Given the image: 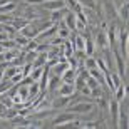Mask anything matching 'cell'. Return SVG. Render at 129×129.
Returning <instances> with one entry per match:
<instances>
[{
	"mask_svg": "<svg viewBox=\"0 0 129 129\" xmlns=\"http://www.w3.org/2000/svg\"><path fill=\"white\" fill-rule=\"evenodd\" d=\"M117 35H119V40H116V44H119V54L122 55L124 62H127L129 57V50H127V30H117Z\"/></svg>",
	"mask_w": 129,
	"mask_h": 129,
	"instance_id": "cell-1",
	"label": "cell"
},
{
	"mask_svg": "<svg viewBox=\"0 0 129 129\" xmlns=\"http://www.w3.org/2000/svg\"><path fill=\"white\" fill-rule=\"evenodd\" d=\"M94 109V102H87V101H81L77 104L69 106V111L74 112V114H87Z\"/></svg>",
	"mask_w": 129,
	"mask_h": 129,
	"instance_id": "cell-2",
	"label": "cell"
},
{
	"mask_svg": "<svg viewBox=\"0 0 129 129\" xmlns=\"http://www.w3.org/2000/svg\"><path fill=\"white\" fill-rule=\"evenodd\" d=\"M64 24L66 27L71 29V32L77 30V19H76V12H72V10H66V14H64Z\"/></svg>",
	"mask_w": 129,
	"mask_h": 129,
	"instance_id": "cell-3",
	"label": "cell"
},
{
	"mask_svg": "<svg viewBox=\"0 0 129 129\" xmlns=\"http://www.w3.org/2000/svg\"><path fill=\"white\" fill-rule=\"evenodd\" d=\"M112 55H114L116 59V64H117V72H119V76H127V72H126V66H124V59H122V55L119 54V50L116 47H112Z\"/></svg>",
	"mask_w": 129,
	"mask_h": 129,
	"instance_id": "cell-4",
	"label": "cell"
},
{
	"mask_svg": "<svg viewBox=\"0 0 129 129\" xmlns=\"http://www.w3.org/2000/svg\"><path fill=\"white\" fill-rule=\"evenodd\" d=\"M44 9L47 10H64L66 9V2L64 0H45L44 2Z\"/></svg>",
	"mask_w": 129,
	"mask_h": 129,
	"instance_id": "cell-5",
	"label": "cell"
},
{
	"mask_svg": "<svg viewBox=\"0 0 129 129\" xmlns=\"http://www.w3.org/2000/svg\"><path fill=\"white\" fill-rule=\"evenodd\" d=\"M76 91V87H74V82H64L60 86L57 87V94L59 96H72Z\"/></svg>",
	"mask_w": 129,
	"mask_h": 129,
	"instance_id": "cell-6",
	"label": "cell"
},
{
	"mask_svg": "<svg viewBox=\"0 0 129 129\" xmlns=\"http://www.w3.org/2000/svg\"><path fill=\"white\" fill-rule=\"evenodd\" d=\"M69 121H74V112H66V114H60L54 119L52 126L54 127H60L64 122H69Z\"/></svg>",
	"mask_w": 129,
	"mask_h": 129,
	"instance_id": "cell-7",
	"label": "cell"
},
{
	"mask_svg": "<svg viewBox=\"0 0 129 129\" xmlns=\"http://www.w3.org/2000/svg\"><path fill=\"white\" fill-rule=\"evenodd\" d=\"M37 34H39V30L34 27V25H24L22 29H20V35H24V37H27V39H35L37 37Z\"/></svg>",
	"mask_w": 129,
	"mask_h": 129,
	"instance_id": "cell-8",
	"label": "cell"
},
{
	"mask_svg": "<svg viewBox=\"0 0 129 129\" xmlns=\"http://www.w3.org/2000/svg\"><path fill=\"white\" fill-rule=\"evenodd\" d=\"M114 96H116V101H122L127 97V84L121 82L119 86L114 89Z\"/></svg>",
	"mask_w": 129,
	"mask_h": 129,
	"instance_id": "cell-9",
	"label": "cell"
},
{
	"mask_svg": "<svg viewBox=\"0 0 129 129\" xmlns=\"http://www.w3.org/2000/svg\"><path fill=\"white\" fill-rule=\"evenodd\" d=\"M69 102H71V96H59L52 101L50 106H52V107H57V109H62V107L69 106Z\"/></svg>",
	"mask_w": 129,
	"mask_h": 129,
	"instance_id": "cell-10",
	"label": "cell"
},
{
	"mask_svg": "<svg viewBox=\"0 0 129 129\" xmlns=\"http://www.w3.org/2000/svg\"><path fill=\"white\" fill-rule=\"evenodd\" d=\"M76 76H77V71H76V69H72V67H67L66 71L62 72V76H60V79H62L64 82H74Z\"/></svg>",
	"mask_w": 129,
	"mask_h": 129,
	"instance_id": "cell-11",
	"label": "cell"
},
{
	"mask_svg": "<svg viewBox=\"0 0 129 129\" xmlns=\"http://www.w3.org/2000/svg\"><path fill=\"white\" fill-rule=\"evenodd\" d=\"M57 24H50V27H49L47 30H42V32H39L37 37L39 39H49V37H52V35H55L57 34Z\"/></svg>",
	"mask_w": 129,
	"mask_h": 129,
	"instance_id": "cell-12",
	"label": "cell"
},
{
	"mask_svg": "<svg viewBox=\"0 0 129 129\" xmlns=\"http://www.w3.org/2000/svg\"><path fill=\"white\" fill-rule=\"evenodd\" d=\"M109 109H111V114H112V122L117 126V116H119V101H112L109 104Z\"/></svg>",
	"mask_w": 129,
	"mask_h": 129,
	"instance_id": "cell-13",
	"label": "cell"
},
{
	"mask_svg": "<svg viewBox=\"0 0 129 129\" xmlns=\"http://www.w3.org/2000/svg\"><path fill=\"white\" fill-rule=\"evenodd\" d=\"M96 44H97V47H101V49H107L109 42H107V35H106V32H104V30H102V32H97Z\"/></svg>",
	"mask_w": 129,
	"mask_h": 129,
	"instance_id": "cell-14",
	"label": "cell"
},
{
	"mask_svg": "<svg viewBox=\"0 0 129 129\" xmlns=\"http://www.w3.org/2000/svg\"><path fill=\"white\" fill-rule=\"evenodd\" d=\"M59 82H60V77L55 76V74H52V77H50L49 82H47V91L55 92V91H57V87H59Z\"/></svg>",
	"mask_w": 129,
	"mask_h": 129,
	"instance_id": "cell-15",
	"label": "cell"
},
{
	"mask_svg": "<svg viewBox=\"0 0 129 129\" xmlns=\"http://www.w3.org/2000/svg\"><path fill=\"white\" fill-rule=\"evenodd\" d=\"M117 126L119 127H127V111L119 107V116H117Z\"/></svg>",
	"mask_w": 129,
	"mask_h": 129,
	"instance_id": "cell-16",
	"label": "cell"
},
{
	"mask_svg": "<svg viewBox=\"0 0 129 129\" xmlns=\"http://www.w3.org/2000/svg\"><path fill=\"white\" fill-rule=\"evenodd\" d=\"M121 19L124 20V24H127V19H129V5H127V0H124V4L119 7V15Z\"/></svg>",
	"mask_w": 129,
	"mask_h": 129,
	"instance_id": "cell-17",
	"label": "cell"
},
{
	"mask_svg": "<svg viewBox=\"0 0 129 129\" xmlns=\"http://www.w3.org/2000/svg\"><path fill=\"white\" fill-rule=\"evenodd\" d=\"M104 10L107 12V15H106V17H109V19H112V17H117V12H116V9H114V4H112V0H106Z\"/></svg>",
	"mask_w": 129,
	"mask_h": 129,
	"instance_id": "cell-18",
	"label": "cell"
},
{
	"mask_svg": "<svg viewBox=\"0 0 129 129\" xmlns=\"http://www.w3.org/2000/svg\"><path fill=\"white\" fill-rule=\"evenodd\" d=\"M39 94H40V91H39V84H37V81L30 82V84H29V97H30V101L37 99Z\"/></svg>",
	"mask_w": 129,
	"mask_h": 129,
	"instance_id": "cell-19",
	"label": "cell"
},
{
	"mask_svg": "<svg viewBox=\"0 0 129 129\" xmlns=\"http://www.w3.org/2000/svg\"><path fill=\"white\" fill-rule=\"evenodd\" d=\"M57 35L62 40H67V39H71V29L66 27V24H62L60 27H57Z\"/></svg>",
	"mask_w": 129,
	"mask_h": 129,
	"instance_id": "cell-20",
	"label": "cell"
},
{
	"mask_svg": "<svg viewBox=\"0 0 129 129\" xmlns=\"http://www.w3.org/2000/svg\"><path fill=\"white\" fill-rule=\"evenodd\" d=\"M67 67H69V64H67V62H57L55 66H52V72L55 74V76L60 77V76H62V72L66 71Z\"/></svg>",
	"mask_w": 129,
	"mask_h": 129,
	"instance_id": "cell-21",
	"label": "cell"
},
{
	"mask_svg": "<svg viewBox=\"0 0 129 129\" xmlns=\"http://www.w3.org/2000/svg\"><path fill=\"white\" fill-rule=\"evenodd\" d=\"M89 71V76L94 77V79H97L99 81V84H102V81H104V76H102V72L97 69V67H92V69H87Z\"/></svg>",
	"mask_w": 129,
	"mask_h": 129,
	"instance_id": "cell-22",
	"label": "cell"
},
{
	"mask_svg": "<svg viewBox=\"0 0 129 129\" xmlns=\"http://www.w3.org/2000/svg\"><path fill=\"white\" fill-rule=\"evenodd\" d=\"M42 72H44V66L32 67V71H30V77H32V81H39L40 76H42Z\"/></svg>",
	"mask_w": 129,
	"mask_h": 129,
	"instance_id": "cell-23",
	"label": "cell"
},
{
	"mask_svg": "<svg viewBox=\"0 0 129 129\" xmlns=\"http://www.w3.org/2000/svg\"><path fill=\"white\" fill-rule=\"evenodd\" d=\"M86 86L91 89V91H94V89H101V84H99V81L97 79H94V77H87L86 79Z\"/></svg>",
	"mask_w": 129,
	"mask_h": 129,
	"instance_id": "cell-24",
	"label": "cell"
},
{
	"mask_svg": "<svg viewBox=\"0 0 129 129\" xmlns=\"http://www.w3.org/2000/svg\"><path fill=\"white\" fill-rule=\"evenodd\" d=\"M94 50H96L94 42H92L91 39H86V44H84V52H86V55H92Z\"/></svg>",
	"mask_w": 129,
	"mask_h": 129,
	"instance_id": "cell-25",
	"label": "cell"
},
{
	"mask_svg": "<svg viewBox=\"0 0 129 129\" xmlns=\"http://www.w3.org/2000/svg\"><path fill=\"white\" fill-rule=\"evenodd\" d=\"M64 2H66V7H69V10H72V12H79L82 9L77 0H64Z\"/></svg>",
	"mask_w": 129,
	"mask_h": 129,
	"instance_id": "cell-26",
	"label": "cell"
},
{
	"mask_svg": "<svg viewBox=\"0 0 129 129\" xmlns=\"http://www.w3.org/2000/svg\"><path fill=\"white\" fill-rule=\"evenodd\" d=\"M14 10H15V4H12V2H7V4L0 5V14H10Z\"/></svg>",
	"mask_w": 129,
	"mask_h": 129,
	"instance_id": "cell-27",
	"label": "cell"
},
{
	"mask_svg": "<svg viewBox=\"0 0 129 129\" xmlns=\"http://www.w3.org/2000/svg\"><path fill=\"white\" fill-rule=\"evenodd\" d=\"M84 66H86V69H92V67H97V64H96V57H92V55H87V57H84Z\"/></svg>",
	"mask_w": 129,
	"mask_h": 129,
	"instance_id": "cell-28",
	"label": "cell"
},
{
	"mask_svg": "<svg viewBox=\"0 0 129 129\" xmlns=\"http://www.w3.org/2000/svg\"><path fill=\"white\" fill-rule=\"evenodd\" d=\"M74 84H76V86H74V87L81 91L82 87L86 86V79H84V77H82V76H79V74H77V76H76V79H74Z\"/></svg>",
	"mask_w": 129,
	"mask_h": 129,
	"instance_id": "cell-29",
	"label": "cell"
},
{
	"mask_svg": "<svg viewBox=\"0 0 129 129\" xmlns=\"http://www.w3.org/2000/svg\"><path fill=\"white\" fill-rule=\"evenodd\" d=\"M54 49V45H50V44H37V49H35V50H37V52H50V50H52Z\"/></svg>",
	"mask_w": 129,
	"mask_h": 129,
	"instance_id": "cell-30",
	"label": "cell"
},
{
	"mask_svg": "<svg viewBox=\"0 0 129 129\" xmlns=\"http://www.w3.org/2000/svg\"><path fill=\"white\" fill-rule=\"evenodd\" d=\"M81 7H87V9H96V0H77Z\"/></svg>",
	"mask_w": 129,
	"mask_h": 129,
	"instance_id": "cell-31",
	"label": "cell"
},
{
	"mask_svg": "<svg viewBox=\"0 0 129 129\" xmlns=\"http://www.w3.org/2000/svg\"><path fill=\"white\" fill-rule=\"evenodd\" d=\"M0 45H2V49H4V50H7V49H14L15 47V40L5 39V40H0Z\"/></svg>",
	"mask_w": 129,
	"mask_h": 129,
	"instance_id": "cell-32",
	"label": "cell"
},
{
	"mask_svg": "<svg viewBox=\"0 0 129 129\" xmlns=\"http://www.w3.org/2000/svg\"><path fill=\"white\" fill-rule=\"evenodd\" d=\"M60 19H62V10H52V15H50V22H52V24H57Z\"/></svg>",
	"mask_w": 129,
	"mask_h": 129,
	"instance_id": "cell-33",
	"label": "cell"
},
{
	"mask_svg": "<svg viewBox=\"0 0 129 129\" xmlns=\"http://www.w3.org/2000/svg\"><path fill=\"white\" fill-rule=\"evenodd\" d=\"M37 44H39V42H35L34 39H30L29 42H27V44H25V45H24L25 52H32V50H35V49H37Z\"/></svg>",
	"mask_w": 129,
	"mask_h": 129,
	"instance_id": "cell-34",
	"label": "cell"
},
{
	"mask_svg": "<svg viewBox=\"0 0 129 129\" xmlns=\"http://www.w3.org/2000/svg\"><path fill=\"white\" fill-rule=\"evenodd\" d=\"M12 25H14L15 30H20L24 25H27V20H24V19H15V20H12Z\"/></svg>",
	"mask_w": 129,
	"mask_h": 129,
	"instance_id": "cell-35",
	"label": "cell"
},
{
	"mask_svg": "<svg viewBox=\"0 0 129 129\" xmlns=\"http://www.w3.org/2000/svg\"><path fill=\"white\" fill-rule=\"evenodd\" d=\"M12 87V81H7V82H4V81H0V94H4V92H7Z\"/></svg>",
	"mask_w": 129,
	"mask_h": 129,
	"instance_id": "cell-36",
	"label": "cell"
},
{
	"mask_svg": "<svg viewBox=\"0 0 129 129\" xmlns=\"http://www.w3.org/2000/svg\"><path fill=\"white\" fill-rule=\"evenodd\" d=\"M29 40H30V39L24 37V35H17V37H15V44H17V45H22V47H24V45L29 42Z\"/></svg>",
	"mask_w": 129,
	"mask_h": 129,
	"instance_id": "cell-37",
	"label": "cell"
},
{
	"mask_svg": "<svg viewBox=\"0 0 129 129\" xmlns=\"http://www.w3.org/2000/svg\"><path fill=\"white\" fill-rule=\"evenodd\" d=\"M30 71H32V64H30V62H25V66L22 67V74H24V77L25 76H30Z\"/></svg>",
	"mask_w": 129,
	"mask_h": 129,
	"instance_id": "cell-38",
	"label": "cell"
},
{
	"mask_svg": "<svg viewBox=\"0 0 129 129\" xmlns=\"http://www.w3.org/2000/svg\"><path fill=\"white\" fill-rule=\"evenodd\" d=\"M22 77H24V74H22V72H17L15 76H12V77H10V81H12V84H15V82L19 84V82L22 81Z\"/></svg>",
	"mask_w": 129,
	"mask_h": 129,
	"instance_id": "cell-39",
	"label": "cell"
},
{
	"mask_svg": "<svg viewBox=\"0 0 129 129\" xmlns=\"http://www.w3.org/2000/svg\"><path fill=\"white\" fill-rule=\"evenodd\" d=\"M97 122H94V121H89V122H84V124H82L81 122V127H89V129H94V127H97Z\"/></svg>",
	"mask_w": 129,
	"mask_h": 129,
	"instance_id": "cell-40",
	"label": "cell"
},
{
	"mask_svg": "<svg viewBox=\"0 0 129 129\" xmlns=\"http://www.w3.org/2000/svg\"><path fill=\"white\" fill-rule=\"evenodd\" d=\"M44 122L42 121H34V122H30V127H42Z\"/></svg>",
	"mask_w": 129,
	"mask_h": 129,
	"instance_id": "cell-41",
	"label": "cell"
},
{
	"mask_svg": "<svg viewBox=\"0 0 129 129\" xmlns=\"http://www.w3.org/2000/svg\"><path fill=\"white\" fill-rule=\"evenodd\" d=\"M81 92H82V94H86V96H91V89H89L87 86H84V87H82V89H81Z\"/></svg>",
	"mask_w": 129,
	"mask_h": 129,
	"instance_id": "cell-42",
	"label": "cell"
},
{
	"mask_svg": "<svg viewBox=\"0 0 129 129\" xmlns=\"http://www.w3.org/2000/svg\"><path fill=\"white\" fill-rule=\"evenodd\" d=\"M0 81H4V71H0Z\"/></svg>",
	"mask_w": 129,
	"mask_h": 129,
	"instance_id": "cell-43",
	"label": "cell"
},
{
	"mask_svg": "<svg viewBox=\"0 0 129 129\" xmlns=\"http://www.w3.org/2000/svg\"><path fill=\"white\" fill-rule=\"evenodd\" d=\"M2 52H4V49H2V45H0V54H2Z\"/></svg>",
	"mask_w": 129,
	"mask_h": 129,
	"instance_id": "cell-44",
	"label": "cell"
}]
</instances>
